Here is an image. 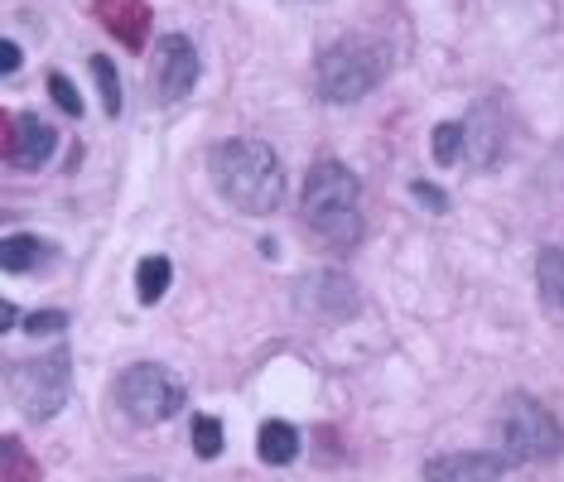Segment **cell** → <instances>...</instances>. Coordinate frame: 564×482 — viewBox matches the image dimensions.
<instances>
[{
	"label": "cell",
	"mask_w": 564,
	"mask_h": 482,
	"mask_svg": "<svg viewBox=\"0 0 564 482\" xmlns=\"http://www.w3.org/2000/svg\"><path fill=\"white\" fill-rule=\"evenodd\" d=\"M208 170H212L218 194L228 198L236 212L261 218V212H275L280 198H285V170H280L275 150H270L266 140L242 136V140L218 145V150L208 155Z\"/></svg>",
	"instance_id": "1"
},
{
	"label": "cell",
	"mask_w": 564,
	"mask_h": 482,
	"mask_svg": "<svg viewBox=\"0 0 564 482\" xmlns=\"http://www.w3.org/2000/svg\"><path fill=\"white\" fill-rule=\"evenodd\" d=\"M304 222L323 246H347L363 242V212H357V178L347 164L319 160L304 178Z\"/></svg>",
	"instance_id": "2"
},
{
	"label": "cell",
	"mask_w": 564,
	"mask_h": 482,
	"mask_svg": "<svg viewBox=\"0 0 564 482\" xmlns=\"http://www.w3.org/2000/svg\"><path fill=\"white\" fill-rule=\"evenodd\" d=\"M314 77H319L323 102H333V107L363 102L371 87L387 77V49L363 39V35H347V39H338L319 53V73Z\"/></svg>",
	"instance_id": "3"
},
{
	"label": "cell",
	"mask_w": 564,
	"mask_h": 482,
	"mask_svg": "<svg viewBox=\"0 0 564 482\" xmlns=\"http://www.w3.org/2000/svg\"><path fill=\"white\" fill-rule=\"evenodd\" d=\"M68 391H73V362H68V347H53L44 357L29 362H10L5 367V396L10 406L29 420H53L68 406Z\"/></svg>",
	"instance_id": "4"
},
{
	"label": "cell",
	"mask_w": 564,
	"mask_h": 482,
	"mask_svg": "<svg viewBox=\"0 0 564 482\" xmlns=\"http://www.w3.org/2000/svg\"><path fill=\"white\" fill-rule=\"evenodd\" d=\"M498 440L506 464H545L564 448V430L540 400L512 396L498 415Z\"/></svg>",
	"instance_id": "5"
},
{
	"label": "cell",
	"mask_w": 564,
	"mask_h": 482,
	"mask_svg": "<svg viewBox=\"0 0 564 482\" xmlns=\"http://www.w3.org/2000/svg\"><path fill=\"white\" fill-rule=\"evenodd\" d=\"M111 396H117V406H121L126 420L164 424V420H174V415L184 410V381H174L164 367L140 362V367H126V372L117 376Z\"/></svg>",
	"instance_id": "6"
},
{
	"label": "cell",
	"mask_w": 564,
	"mask_h": 482,
	"mask_svg": "<svg viewBox=\"0 0 564 482\" xmlns=\"http://www.w3.org/2000/svg\"><path fill=\"white\" fill-rule=\"evenodd\" d=\"M0 126H5V164L10 170H39L53 155V145H59V136H53V126L44 116H15V111H5Z\"/></svg>",
	"instance_id": "7"
},
{
	"label": "cell",
	"mask_w": 564,
	"mask_h": 482,
	"mask_svg": "<svg viewBox=\"0 0 564 482\" xmlns=\"http://www.w3.org/2000/svg\"><path fill=\"white\" fill-rule=\"evenodd\" d=\"M198 83V49L184 35H164L155 44V87H160L164 102L188 97Z\"/></svg>",
	"instance_id": "8"
},
{
	"label": "cell",
	"mask_w": 564,
	"mask_h": 482,
	"mask_svg": "<svg viewBox=\"0 0 564 482\" xmlns=\"http://www.w3.org/2000/svg\"><path fill=\"white\" fill-rule=\"evenodd\" d=\"M93 15L97 25H107V35H117L135 53L150 39V0H93Z\"/></svg>",
	"instance_id": "9"
},
{
	"label": "cell",
	"mask_w": 564,
	"mask_h": 482,
	"mask_svg": "<svg viewBox=\"0 0 564 482\" xmlns=\"http://www.w3.org/2000/svg\"><path fill=\"white\" fill-rule=\"evenodd\" d=\"M502 468L498 454H439L425 464V482H498Z\"/></svg>",
	"instance_id": "10"
},
{
	"label": "cell",
	"mask_w": 564,
	"mask_h": 482,
	"mask_svg": "<svg viewBox=\"0 0 564 482\" xmlns=\"http://www.w3.org/2000/svg\"><path fill=\"white\" fill-rule=\"evenodd\" d=\"M304 305H319L329 319H347V313H357V289H353V280L323 271L304 285Z\"/></svg>",
	"instance_id": "11"
},
{
	"label": "cell",
	"mask_w": 564,
	"mask_h": 482,
	"mask_svg": "<svg viewBox=\"0 0 564 482\" xmlns=\"http://www.w3.org/2000/svg\"><path fill=\"white\" fill-rule=\"evenodd\" d=\"M5 271L10 275H29V271H44V265L53 261V242L44 237H29V232H15V237H5Z\"/></svg>",
	"instance_id": "12"
},
{
	"label": "cell",
	"mask_w": 564,
	"mask_h": 482,
	"mask_svg": "<svg viewBox=\"0 0 564 482\" xmlns=\"http://www.w3.org/2000/svg\"><path fill=\"white\" fill-rule=\"evenodd\" d=\"M256 454H261L266 464H275V468L295 464L299 458V430L295 424H285V420H266L261 434H256Z\"/></svg>",
	"instance_id": "13"
},
{
	"label": "cell",
	"mask_w": 564,
	"mask_h": 482,
	"mask_svg": "<svg viewBox=\"0 0 564 482\" xmlns=\"http://www.w3.org/2000/svg\"><path fill=\"white\" fill-rule=\"evenodd\" d=\"M169 280H174V265H169L164 256H145L140 271H135V295H140V305H160Z\"/></svg>",
	"instance_id": "14"
},
{
	"label": "cell",
	"mask_w": 564,
	"mask_h": 482,
	"mask_svg": "<svg viewBox=\"0 0 564 482\" xmlns=\"http://www.w3.org/2000/svg\"><path fill=\"white\" fill-rule=\"evenodd\" d=\"M0 478L5 482H39V464L25 454V444H20L15 434L0 440Z\"/></svg>",
	"instance_id": "15"
},
{
	"label": "cell",
	"mask_w": 564,
	"mask_h": 482,
	"mask_svg": "<svg viewBox=\"0 0 564 482\" xmlns=\"http://www.w3.org/2000/svg\"><path fill=\"white\" fill-rule=\"evenodd\" d=\"M536 275H540V289H545V299L564 313V251H560V246H545V251H540Z\"/></svg>",
	"instance_id": "16"
},
{
	"label": "cell",
	"mask_w": 564,
	"mask_h": 482,
	"mask_svg": "<svg viewBox=\"0 0 564 482\" xmlns=\"http://www.w3.org/2000/svg\"><path fill=\"white\" fill-rule=\"evenodd\" d=\"M468 131L464 126H454V121H444V126H434V164L439 170H454L458 160H464V140Z\"/></svg>",
	"instance_id": "17"
},
{
	"label": "cell",
	"mask_w": 564,
	"mask_h": 482,
	"mask_svg": "<svg viewBox=\"0 0 564 482\" xmlns=\"http://www.w3.org/2000/svg\"><path fill=\"white\" fill-rule=\"evenodd\" d=\"M87 69H93V77H97V92H101V107H107V116H117V111H121V73L111 69V59H101V53H93V59H87Z\"/></svg>",
	"instance_id": "18"
},
{
	"label": "cell",
	"mask_w": 564,
	"mask_h": 482,
	"mask_svg": "<svg viewBox=\"0 0 564 482\" xmlns=\"http://www.w3.org/2000/svg\"><path fill=\"white\" fill-rule=\"evenodd\" d=\"M194 448H198V458H218L222 454V420L198 415L194 420Z\"/></svg>",
	"instance_id": "19"
},
{
	"label": "cell",
	"mask_w": 564,
	"mask_h": 482,
	"mask_svg": "<svg viewBox=\"0 0 564 482\" xmlns=\"http://www.w3.org/2000/svg\"><path fill=\"white\" fill-rule=\"evenodd\" d=\"M49 92H53V102H59L68 116H83V97H77V87L68 83L63 73H49Z\"/></svg>",
	"instance_id": "20"
},
{
	"label": "cell",
	"mask_w": 564,
	"mask_h": 482,
	"mask_svg": "<svg viewBox=\"0 0 564 482\" xmlns=\"http://www.w3.org/2000/svg\"><path fill=\"white\" fill-rule=\"evenodd\" d=\"M25 329L39 333V338H49V333L68 329V313H59V309H39V313H29V319H25Z\"/></svg>",
	"instance_id": "21"
},
{
	"label": "cell",
	"mask_w": 564,
	"mask_h": 482,
	"mask_svg": "<svg viewBox=\"0 0 564 482\" xmlns=\"http://www.w3.org/2000/svg\"><path fill=\"white\" fill-rule=\"evenodd\" d=\"M415 198H420V203H425V208H430V212H444V208H449V198H444V194H439V188H434V184H415Z\"/></svg>",
	"instance_id": "22"
},
{
	"label": "cell",
	"mask_w": 564,
	"mask_h": 482,
	"mask_svg": "<svg viewBox=\"0 0 564 482\" xmlns=\"http://www.w3.org/2000/svg\"><path fill=\"white\" fill-rule=\"evenodd\" d=\"M0 69H5V73H15V69H20V44H15V39L0 44Z\"/></svg>",
	"instance_id": "23"
},
{
	"label": "cell",
	"mask_w": 564,
	"mask_h": 482,
	"mask_svg": "<svg viewBox=\"0 0 564 482\" xmlns=\"http://www.w3.org/2000/svg\"><path fill=\"white\" fill-rule=\"evenodd\" d=\"M0 313H5V333H10V329H15V323H20V309H15V305H5Z\"/></svg>",
	"instance_id": "24"
},
{
	"label": "cell",
	"mask_w": 564,
	"mask_h": 482,
	"mask_svg": "<svg viewBox=\"0 0 564 482\" xmlns=\"http://www.w3.org/2000/svg\"><path fill=\"white\" fill-rule=\"evenodd\" d=\"M135 482H150V478H135Z\"/></svg>",
	"instance_id": "25"
}]
</instances>
